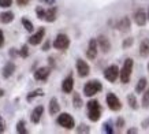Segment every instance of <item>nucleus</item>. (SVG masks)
<instances>
[{"mask_svg":"<svg viewBox=\"0 0 149 134\" xmlns=\"http://www.w3.org/2000/svg\"><path fill=\"white\" fill-rule=\"evenodd\" d=\"M133 66H134V60L131 58H127L123 62L122 68L119 70V78L122 84H129L131 78V71H133Z\"/></svg>","mask_w":149,"mask_h":134,"instance_id":"f257e3e1","label":"nucleus"},{"mask_svg":"<svg viewBox=\"0 0 149 134\" xmlns=\"http://www.w3.org/2000/svg\"><path fill=\"white\" fill-rule=\"evenodd\" d=\"M86 108H88V118L91 119L92 122H97L101 116V105L100 103L93 98V100H89L88 104H86Z\"/></svg>","mask_w":149,"mask_h":134,"instance_id":"f03ea898","label":"nucleus"},{"mask_svg":"<svg viewBox=\"0 0 149 134\" xmlns=\"http://www.w3.org/2000/svg\"><path fill=\"white\" fill-rule=\"evenodd\" d=\"M103 90V85H101V82L97 80H92L89 82H86L85 86H84V94H85L86 97H92V96H95L99 92Z\"/></svg>","mask_w":149,"mask_h":134,"instance_id":"7ed1b4c3","label":"nucleus"},{"mask_svg":"<svg viewBox=\"0 0 149 134\" xmlns=\"http://www.w3.org/2000/svg\"><path fill=\"white\" fill-rule=\"evenodd\" d=\"M58 125H60L66 130H71L75 127V121H74V118H72L70 114L63 112V114H60V115L58 116Z\"/></svg>","mask_w":149,"mask_h":134,"instance_id":"20e7f679","label":"nucleus"},{"mask_svg":"<svg viewBox=\"0 0 149 134\" xmlns=\"http://www.w3.org/2000/svg\"><path fill=\"white\" fill-rule=\"evenodd\" d=\"M54 47L59 51H64V49H67L70 47V38H68L67 34H64V33H59L56 38L54 40Z\"/></svg>","mask_w":149,"mask_h":134,"instance_id":"39448f33","label":"nucleus"},{"mask_svg":"<svg viewBox=\"0 0 149 134\" xmlns=\"http://www.w3.org/2000/svg\"><path fill=\"white\" fill-rule=\"evenodd\" d=\"M104 78L108 81V82H115L119 78V67L116 64H111L104 70Z\"/></svg>","mask_w":149,"mask_h":134,"instance_id":"423d86ee","label":"nucleus"},{"mask_svg":"<svg viewBox=\"0 0 149 134\" xmlns=\"http://www.w3.org/2000/svg\"><path fill=\"white\" fill-rule=\"evenodd\" d=\"M105 100H107V105H108V108L111 111H119L122 108V103H120V100H119V97L116 94L108 93Z\"/></svg>","mask_w":149,"mask_h":134,"instance_id":"0eeeda50","label":"nucleus"},{"mask_svg":"<svg viewBox=\"0 0 149 134\" xmlns=\"http://www.w3.org/2000/svg\"><path fill=\"white\" fill-rule=\"evenodd\" d=\"M75 67H77V71H78V75L81 78H85V77L89 75L91 73V67L89 64L84 60V59H77V63H75Z\"/></svg>","mask_w":149,"mask_h":134,"instance_id":"6e6552de","label":"nucleus"},{"mask_svg":"<svg viewBox=\"0 0 149 134\" xmlns=\"http://www.w3.org/2000/svg\"><path fill=\"white\" fill-rule=\"evenodd\" d=\"M97 52H99V47H97V41L96 38H91L89 40V44H88V49H86V56L89 60H93L97 56Z\"/></svg>","mask_w":149,"mask_h":134,"instance_id":"1a4fd4ad","label":"nucleus"},{"mask_svg":"<svg viewBox=\"0 0 149 134\" xmlns=\"http://www.w3.org/2000/svg\"><path fill=\"white\" fill-rule=\"evenodd\" d=\"M44 36H45V27H38V30H37L34 34H32V36L29 37V44L38 45L41 41H42Z\"/></svg>","mask_w":149,"mask_h":134,"instance_id":"9d476101","label":"nucleus"},{"mask_svg":"<svg viewBox=\"0 0 149 134\" xmlns=\"http://www.w3.org/2000/svg\"><path fill=\"white\" fill-rule=\"evenodd\" d=\"M148 21V15L145 13L144 8H138L134 13V22L138 25V26H145V23Z\"/></svg>","mask_w":149,"mask_h":134,"instance_id":"9b49d317","label":"nucleus"},{"mask_svg":"<svg viewBox=\"0 0 149 134\" xmlns=\"http://www.w3.org/2000/svg\"><path fill=\"white\" fill-rule=\"evenodd\" d=\"M51 74V67H40L34 71V80L37 81H47Z\"/></svg>","mask_w":149,"mask_h":134,"instance_id":"f8f14e48","label":"nucleus"},{"mask_svg":"<svg viewBox=\"0 0 149 134\" xmlns=\"http://www.w3.org/2000/svg\"><path fill=\"white\" fill-rule=\"evenodd\" d=\"M96 41H97V47L101 49V52L108 54L109 49H111V43H109L108 38L101 34V36H99V38H96Z\"/></svg>","mask_w":149,"mask_h":134,"instance_id":"ddd939ff","label":"nucleus"},{"mask_svg":"<svg viewBox=\"0 0 149 134\" xmlns=\"http://www.w3.org/2000/svg\"><path fill=\"white\" fill-rule=\"evenodd\" d=\"M72 89H74V78H72V74H68L62 82V90L64 93H71Z\"/></svg>","mask_w":149,"mask_h":134,"instance_id":"4468645a","label":"nucleus"},{"mask_svg":"<svg viewBox=\"0 0 149 134\" xmlns=\"http://www.w3.org/2000/svg\"><path fill=\"white\" fill-rule=\"evenodd\" d=\"M42 112H44V107H42V105H37V107L33 110V111H32V115H30V121H32V123L37 125V123L41 121Z\"/></svg>","mask_w":149,"mask_h":134,"instance_id":"2eb2a0df","label":"nucleus"},{"mask_svg":"<svg viewBox=\"0 0 149 134\" xmlns=\"http://www.w3.org/2000/svg\"><path fill=\"white\" fill-rule=\"evenodd\" d=\"M56 14H58V7H49L48 10H45V14H44V21L47 22H55L56 19Z\"/></svg>","mask_w":149,"mask_h":134,"instance_id":"dca6fc26","label":"nucleus"},{"mask_svg":"<svg viewBox=\"0 0 149 134\" xmlns=\"http://www.w3.org/2000/svg\"><path fill=\"white\" fill-rule=\"evenodd\" d=\"M15 68H17L15 63L14 62H7L6 63V66L3 67V77H4V78H10V77L15 73Z\"/></svg>","mask_w":149,"mask_h":134,"instance_id":"f3484780","label":"nucleus"},{"mask_svg":"<svg viewBox=\"0 0 149 134\" xmlns=\"http://www.w3.org/2000/svg\"><path fill=\"white\" fill-rule=\"evenodd\" d=\"M131 27V23H130V19L127 18V17H125V18H122L119 22L116 23V29H119L120 31H129Z\"/></svg>","mask_w":149,"mask_h":134,"instance_id":"a211bd4d","label":"nucleus"},{"mask_svg":"<svg viewBox=\"0 0 149 134\" xmlns=\"http://www.w3.org/2000/svg\"><path fill=\"white\" fill-rule=\"evenodd\" d=\"M140 55L142 58L149 56V38H144L140 44Z\"/></svg>","mask_w":149,"mask_h":134,"instance_id":"6ab92c4d","label":"nucleus"},{"mask_svg":"<svg viewBox=\"0 0 149 134\" xmlns=\"http://www.w3.org/2000/svg\"><path fill=\"white\" fill-rule=\"evenodd\" d=\"M14 21V13L13 11H3L0 14V22L1 23H10Z\"/></svg>","mask_w":149,"mask_h":134,"instance_id":"aec40b11","label":"nucleus"},{"mask_svg":"<svg viewBox=\"0 0 149 134\" xmlns=\"http://www.w3.org/2000/svg\"><path fill=\"white\" fill-rule=\"evenodd\" d=\"M59 111H60V105L58 103V98L52 97L49 101V114L51 115H56V114H59Z\"/></svg>","mask_w":149,"mask_h":134,"instance_id":"412c9836","label":"nucleus"},{"mask_svg":"<svg viewBox=\"0 0 149 134\" xmlns=\"http://www.w3.org/2000/svg\"><path fill=\"white\" fill-rule=\"evenodd\" d=\"M41 96H44V90L41 89V88H38V89L33 90V92H30V93L26 96V100L30 103V101H33L36 97H41Z\"/></svg>","mask_w":149,"mask_h":134,"instance_id":"4be33fe9","label":"nucleus"},{"mask_svg":"<svg viewBox=\"0 0 149 134\" xmlns=\"http://www.w3.org/2000/svg\"><path fill=\"white\" fill-rule=\"evenodd\" d=\"M127 104L130 105L131 110H138V101H137V97L133 93L127 94Z\"/></svg>","mask_w":149,"mask_h":134,"instance_id":"5701e85b","label":"nucleus"},{"mask_svg":"<svg viewBox=\"0 0 149 134\" xmlns=\"http://www.w3.org/2000/svg\"><path fill=\"white\" fill-rule=\"evenodd\" d=\"M72 105H74V108H81L82 105H84V103H82V98L81 96H79V93L78 92H75V93H72Z\"/></svg>","mask_w":149,"mask_h":134,"instance_id":"b1692460","label":"nucleus"},{"mask_svg":"<svg viewBox=\"0 0 149 134\" xmlns=\"http://www.w3.org/2000/svg\"><path fill=\"white\" fill-rule=\"evenodd\" d=\"M146 85H148V82H146V78H141V80L137 82L136 92H137V93H142V92L145 90V88H146Z\"/></svg>","mask_w":149,"mask_h":134,"instance_id":"393cba45","label":"nucleus"},{"mask_svg":"<svg viewBox=\"0 0 149 134\" xmlns=\"http://www.w3.org/2000/svg\"><path fill=\"white\" fill-rule=\"evenodd\" d=\"M17 133H19V134H26L27 133L25 121H19L18 123H17Z\"/></svg>","mask_w":149,"mask_h":134,"instance_id":"a878e982","label":"nucleus"},{"mask_svg":"<svg viewBox=\"0 0 149 134\" xmlns=\"http://www.w3.org/2000/svg\"><path fill=\"white\" fill-rule=\"evenodd\" d=\"M22 25H23V27L26 29L29 33H32L33 30H34V26H33V23L29 21L27 18H22Z\"/></svg>","mask_w":149,"mask_h":134,"instance_id":"bb28decb","label":"nucleus"},{"mask_svg":"<svg viewBox=\"0 0 149 134\" xmlns=\"http://www.w3.org/2000/svg\"><path fill=\"white\" fill-rule=\"evenodd\" d=\"M103 131L107 134H113V131H115V129L112 127V125H111V122H105L103 125Z\"/></svg>","mask_w":149,"mask_h":134,"instance_id":"cd10ccee","label":"nucleus"},{"mask_svg":"<svg viewBox=\"0 0 149 134\" xmlns=\"http://www.w3.org/2000/svg\"><path fill=\"white\" fill-rule=\"evenodd\" d=\"M142 107H144V108H149V88L145 90L144 96H142Z\"/></svg>","mask_w":149,"mask_h":134,"instance_id":"c85d7f7f","label":"nucleus"},{"mask_svg":"<svg viewBox=\"0 0 149 134\" xmlns=\"http://www.w3.org/2000/svg\"><path fill=\"white\" fill-rule=\"evenodd\" d=\"M19 52V56H21V58H27V56H29V48H27V45H22V48L19 49L18 51Z\"/></svg>","mask_w":149,"mask_h":134,"instance_id":"c756f323","label":"nucleus"},{"mask_svg":"<svg viewBox=\"0 0 149 134\" xmlns=\"http://www.w3.org/2000/svg\"><path fill=\"white\" fill-rule=\"evenodd\" d=\"M36 14H37V18L41 19V21H44V14H45V10L42 8V7H37Z\"/></svg>","mask_w":149,"mask_h":134,"instance_id":"7c9ffc66","label":"nucleus"},{"mask_svg":"<svg viewBox=\"0 0 149 134\" xmlns=\"http://www.w3.org/2000/svg\"><path fill=\"white\" fill-rule=\"evenodd\" d=\"M115 127H118V130H122V127H125V119H123L122 116H119V118H118Z\"/></svg>","mask_w":149,"mask_h":134,"instance_id":"2f4dec72","label":"nucleus"},{"mask_svg":"<svg viewBox=\"0 0 149 134\" xmlns=\"http://www.w3.org/2000/svg\"><path fill=\"white\" fill-rule=\"evenodd\" d=\"M77 131H78V133H89V131H91V129H89L86 125H79V126H78V129H77Z\"/></svg>","mask_w":149,"mask_h":134,"instance_id":"473e14b6","label":"nucleus"},{"mask_svg":"<svg viewBox=\"0 0 149 134\" xmlns=\"http://www.w3.org/2000/svg\"><path fill=\"white\" fill-rule=\"evenodd\" d=\"M133 43H134V40H133L131 37H129V38H126V40L123 41L122 47H123V48H129V47H131V45H133Z\"/></svg>","mask_w":149,"mask_h":134,"instance_id":"72a5a7b5","label":"nucleus"},{"mask_svg":"<svg viewBox=\"0 0 149 134\" xmlns=\"http://www.w3.org/2000/svg\"><path fill=\"white\" fill-rule=\"evenodd\" d=\"M11 4H13V0H0V7H3V8H7Z\"/></svg>","mask_w":149,"mask_h":134,"instance_id":"f704fd0d","label":"nucleus"},{"mask_svg":"<svg viewBox=\"0 0 149 134\" xmlns=\"http://www.w3.org/2000/svg\"><path fill=\"white\" fill-rule=\"evenodd\" d=\"M4 131H6V123L3 121L1 115H0V133H4Z\"/></svg>","mask_w":149,"mask_h":134,"instance_id":"c9c22d12","label":"nucleus"},{"mask_svg":"<svg viewBox=\"0 0 149 134\" xmlns=\"http://www.w3.org/2000/svg\"><path fill=\"white\" fill-rule=\"evenodd\" d=\"M8 54H10V56H11V58H15V56H18V55H19V52L15 48H11Z\"/></svg>","mask_w":149,"mask_h":134,"instance_id":"e433bc0d","label":"nucleus"},{"mask_svg":"<svg viewBox=\"0 0 149 134\" xmlns=\"http://www.w3.org/2000/svg\"><path fill=\"white\" fill-rule=\"evenodd\" d=\"M17 4L19 7H25V6L29 4V0H17Z\"/></svg>","mask_w":149,"mask_h":134,"instance_id":"4c0bfd02","label":"nucleus"},{"mask_svg":"<svg viewBox=\"0 0 149 134\" xmlns=\"http://www.w3.org/2000/svg\"><path fill=\"white\" fill-rule=\"evenodd\" d=\"M4 45V33H3V30H0V48Z\"/></svg>","mask_w":149,"mask_h":134,"instance_id":"58836bf2","label":"nucleus"},{"mask_svg":"<svg viewBox=\"0 0 149 134\" xmlns=\"http://www.w3.org/2000/svg\"><path fill=\"white\" fill-rule=\"evenodd\" d=\"M49 47H51V43H49V41H45V44L42 45V51H48V49H49Z\"/></svg>","mask_w":149,"mask_h":134,"instance_id":"ea45409f","label":"nucleus"},{"mask_svg":"<svg viewBox=\"0 0 149 134\" xmlns=\"http://www.w3.org/2000/svg\"><path fill=\"white\" fill-rule=\"evenodd\" d=\"M127 134H134V133H138V130H137V127H131V129H129L126 131Z\"/></svg>","mask_w":149,"mask_h":134,"instance_id":"a19ab883","label":"nucleus"},{"mask_svg":"<svg viewBox=\"0 0 149 134\" xmlns=\"http://www.w3.org/2000/svg\"><path fill=\"white\" fill-rule=\"evenodd\" d=\"M42 1H44L45 4H51V6H52V4L55 3V0H42Z\"/></svg>","mask_w":149,"mask_h":134,"instance_id":"79ce46f5","label":"nucleus"},{"mask_svg":"<svg viewBox=\"0 0 149 134\" xmlns=\"http://www.w3.org/2000/svg\"><path fill=\"white\" fill-rule=\"evenodd\" d=\"M3 96H4V90L0 89V97H3Z\"/></svg>","mask_w":149,"mask_h":134,"instance_id":"37998d69","label":"nucleus"},{"mask_svg":"<svg viewBox=\"0 0 149 134\" xmlns=\"http://www.w3.org/2000/svg\"><path fill=\"white\" fill-rule=\"evenodd\" d=\"M144 125H148V126H149V118H148V119H146V121L144 122Z\"/></svg>","mask_w":149,"mask_h":134,"instance_id":"c03bdc74","label":"nucleus"},{"mask_svg":"<svg viewBox=\"0 0 149 134\" xmlns=\"http://www.w3.org/2000/svg\"><path fill=\"white\" fill-rule=\"evenodd\" d=\"M148 21H149V11H148Z\"/></svg>","mask_w":149,"mask_h":134,"instance_id":"a18cd8bd","label":"nucleus"},{"mask_svg":"<svg viewBox=\"0 0 149 134\" xmlns=\"http://www.w3.org/2000/svg\"><path fill=\"white\" fill-rule=\"evenodd\" d=\"M148 71H149V63H148Z\"/></svg>","mask_w":149,"mask_h":134,"instance_id":"49530a36","label":"nucleus"}]
</instances>
